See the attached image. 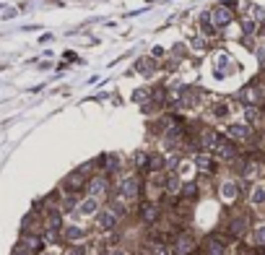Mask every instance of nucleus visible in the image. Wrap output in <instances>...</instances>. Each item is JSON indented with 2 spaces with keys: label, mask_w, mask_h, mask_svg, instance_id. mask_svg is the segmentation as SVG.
<instances>
[{
  "label": "nucleus",
  "mask_w": 265,
  "mask_h": 255,
  "mask_svg": "<svg viewBox=\"0 0 265 255\" xmlns=\"http://www.w3.org/2000/svg\"><path fill=\"white\" fill-rule=\"evenodd\" d=\"M250 229H252V216H250L247 211H234V214L224 222L221 235L229 240V245H234V242H245V240H247Z\"/></svg>",
  "instance_id": "f257e3e1"
},
{
  "label": "nucleus",
  "mask_w": 265,
  "mask_h": 255,
  "mask_svg": "<svg viewBox=\"0 0 265 255\" xmlns=\"http://www.w3.org/2000/svg\"><path fill=\"white\" fill-rule=\"evenodd\" d=\"M143 188H146L143 175H138V172H128V175H122L117 180L114 193H117L120 198H125L128 203H133V201H141L143 198Z\"/></svg>",
  "instance_id": "f03ea898"
},
{
  "label": "nucleus",
  "mask_w": 265,
  "mask_h": 255,
  "mask_svg": "<svg viewBox=\"0 0 265 255\" xmlns=\"http://www.w3.org/2000/svg\"><path fill=\"white\" fill-rule=\"evenodd\" d=\"M200 250L198 237L187 229H177L175 237H172V255H192Z\"/></svg>",
  "instance_id": "7ed1b4c3"
},
{
  "label": "nucleus",
  "mask_w": 265,
  "mask_h": 255,
  "mask_svg": "<svg viewBox=\"0 0 265 255\" xmlns=\"http://www.w3.org/2000/svg\"><path fill=\"white\" fill-rule=\"evenodd\" d=\"M112 190H114L112 177L104 175V172H94V175L88 177V182H86V195H94V198H99V201L109 198Z\"/></svg>",
  "instance_id": "20e7f679"
},
{
  "label": "nucleus",
  "mask_w": 265,
  "mask_h": 255,
  "mask_svg": "<svg viewBox=\"0 0 265 255\" xmlns=\"http://www.w3.org/2000/svg\"><path fill=\"white\" fill-rule=\"evenodd\" d=\"M161 216H164V208H161L159 201H143L138 203V222H141L143 227H156L161 222Z\"/></svg>",
  "instance_id": "39448f33"
},
{
  "label": "nucleus",
  "mask_w": 265,
  "mask_h": 255,
  "mask_svg": "<svg viewBox=\"0 0 265 255\" xmlns=\"http://www.w3.org/2000/svg\"><path fill=\"white\" fill-rule=\"evenodd\" d=\"M211 154L216 156V161H218V164H234V161L242 156V151H239V143L229 141L226 135H221V138H218V143H216V148H213Z\"/></svg>",
  "instance_id": "423d86ee"
},
{
  "label": "nucleus",
  "mask_w": 265,
  "mask_h": 255,
  "mask_svg": "<svg viewBox=\"0 0 265 255\" xmlns=\"http://www.w3.org/2000/svg\"><path fill=\"white\" fill-rule=\"evenodd\" d=\"M234 5H237V3H216V5L211 8V18H213V24H216L218 31L226 29L229 24H234V18H237Z\"/></svg>",
  "instance_id": "0eeeda50"
},
{
  "label": "nucleus",
  "mask_w": 265,
  "mask_h": 255,
  "mask_svg": "<svg viewBox=\"0 0 265 255\" xmlns=\"http://www.w3.org/2000/svg\"><path fill=\"white\" fill-rule=\"evenodd\" d=\"M200 250H203V255H229V240L221 232H213V235L203 240Z\"/></svg>",
  "instance_id": "6e6552de"
},
{
  "label": "nucleus",
  "mask_w": 265,
  "mask_h": 255,
  "mask_svg": "<svg viewBox=\"0 0 265 255\" xmlns=\"http://www.w3.org/2000/svg\"><path fill=\"white\" fill-rule=\"evenodd\" d=\"M120 222H122V219H120L117 214H114L112 208H107V206H104V208H101V211L94 216L96 229H99V232H104V235H109V232H117Z\"/></svg>",
  "instance_id": "1a4fd4ad"
},
{
  "label": "nucleus",
  "mask_w": 265,
  "mask_h": 255,
  "mask_svg": "<svg viewBox=\"0 0 265 255\" xmlns=\"http://www.w3.org/2000/svg\"><path fill=\"white\" fill-rule=\"evenodd\" d=\"M218 198H221L224 203H229V206H234V203L242 198L239 180H234V177H226V180L218 182Z\"/></svg>",
  "instance_id": "9d476101"
},
{
  "label": "nucleus",
  "mask_w": 265,
  "mask_h": 255,
  "mask_svg": "<svg viewBox=\"0 0 265 255\" xmlns=\"http://www.w3.org/2000/svg\"><path fill=\"white\" fill-rule=\"evenodd\" d=\"M192 164H195V172H200V175H216V169H218V161L211 151H195Z\"/></svg>",
  "instance_id": "9b49d317"
},
{
  "label": "nucleus",
  "mask_w": 265,
  "mask_h": 255,
  "mask_svg": "<svg viewBox=\"0 0 265 255\" xmlns=\"http://www.w3.org/2000/svg\"><path fill=\"white\" fill-rule=\"evenodd\" d=\"M86 182H88V177L84 175V172L73 169L71 175H65V180H63V185H60V190H65V193H78V195H84V193H86Z\"/></svg>",
  "instance_id": "f8f14e48"
},
{
  "label": "nucleus",
  "mask_w": 265,
  "mask_h": 255,
  "mask_svg": "<svg viewBox=\"0 0 265 255\" xmlns=\"http://www.w3.org/2000/svg\"><path fill=\"white\" fill-rule=\"evenodd\" d=\"M138 253H141V255H172V245H167L161 237H154V240L141 242Z\"/></svg>",
  "instance_id": "ddd939ff"
},
{
  "label": "nucleus",
  "mask_w": 265,
  "mask_h": 255,
  "mask_svg": "<svg viewBox=\"0 0 265 255\" xmlns=\"http://www.w3.org/2000/svg\"><path fill=\"white\" fill-rule=\"evenodd\" d=\"M101 211V201L94 198V195H81V201H78V208H76V216H96Z\"/></svg>",
  "instance_id": "4468645a"
},
{
  "label": "nucleus",
  "mask_w": 265,
  "mask_h": 255,
  "mask_svg": "<svg viewBox=\"0 0 265 255\" xmlns=\"http://www.w3.org/2000/svg\"><path fill=\"white\" fill-rule=\"evenodd\" d=\"M63 242L65 245H84L86 242V229L81 224H65L63 227Z\"/></svg>",
  "instance_id": "2eb2a0df"
},
{
  "label": "nucleus",
  "mask_w": 265,
  "mask_h": 255,
  "mask_svg": "<svg viewBox=\"0 0 265 255\" xmlns=\"http://www.w3.org/2000/svg\"><path fill=\"white\" fill-rule=\"evenodd\" d=\"M18 245H24V248H26V250H31L34 255H39L44 248H47V245H44V240H42L39 232H26V235H21V242H18Z\"/></svg>",
  "instance_id": "dca6fc26"
},
{
  "label": "nucleus",
  "mask_w": 265,
  "mask_h": 255,
  "mask_svg": "<svg viewBox=\"0 0 265 255\" xmlns=\"http://www.w3.org/2000/svg\"><path fill=\"white\" fill-rule=\"evenodd\" d=\"M179 198L185 201V203H192V201H198L200 198V182L198 180H182V190H179Z\"/></svg>",
  "instance_id": "f3484780"
},
{
  "label": "nucleus",
  "mask_w": 265,
  "mask_h": 255,
  "mask_svg": "<svg viewBox=\"0 0 265 255\" xmlns=\"http://www.w3.org/2000/svg\"><path fill=\"white\" fill-rule=\"evenodd\" d=\"M198 26H200V34L205 39H211V37H218V29L213 24V18H211V10H203V13L198 16Z\"/></svg>",
  "instance_id": "a211bd4d"
},
{
  "label": "nucleus",
  "mask_w": 265,
  "mask_h": 255,
  "mask_svg": "<svg viewBox=\"0 0 265 255\" xmlns=\"http://www.w3.org/2000/svg\"><path fill=\"white\" fill-rule=\"evenodd\" d=\"M26 232H39L42 235V214L29 211L24 219H21V235H26Z\"/></svg>",
  "instance_id": "6ab92c4d"
},
{
  "label": "nucleus",
  "mask_w": 265,
  "mask_h": 255,
  "mask_svg": "<svg viewBox=\"0 0 265 255\" xmlns=\"http://www.w3.org/2000/svg\"><path fill=\"white\" fill-rule=\"evenodd\" d=\"M247 203L252 208H263L265 206V182H255L247 193Z\"/></svg>",
  "instance_id": "aec40b11"
},
{
  "label": "nucleus",
  "mask_w": 265,
  "mask_h": 255,
  "mask_svg": "<svg viewBox=\"0 0 265 255\" xmlns=\"http://www.w3.org/2000/svg\"><path fill=\"white\" fill-rule=\"evenodd\" d=\"M242 112H245V123H247V125L260 128V123H263V118H265V110H263V107H258V104H247Z\"/></svg>",
  "instance_id": "412c9836"
},
{
  "label": "nucleus",
  "mask_w": 265,
  "mask_h": 255,
  "mask_svg": "<svg viewBox=\"0 0 265 255\" xmlns=\"http://www.w3.org/2000/svg\"><path fill=\"white\" fill-rule=\"evenodd\" d=\"M78 201H81L78 193H65V190H60V211H63V214H73L76 208H78Z\"/></svg>",
  "instance_id": "4be33fe9"
},
{
  "label": "nucleus",
  "mask_w": 265,
  "mask_h": 255,
  "mask_svg": "<svg viewBox=\"0 0 265 255\" xmlns=\"http://www.w3.org/2000/svg\"><path fill=\"white\" fill-rule=\"evenodd\" d=\"M247 242H250L252 248H265V222L252 224L250 235H247Z\"/></svg>",
  "instance_id": "5701e85b"
},
{
  "label": "nucleus",
  "mask_w": 265,
  "mask_h": 255,
  "mask_svg": "<svg viewBox=\"0 0 265 255\" xmlns=\"http://www.w3.org/2000/svg\"><path fill=\"white\" fill-rule=\"evenodd\" d=\"M156 68H159V63H156V57H141V60L135 63V71L141 73V76H146V78H151L154 73H156Z\"/></svg>",
  "instance_id": "b1692460"
},
{
  "label": "nucleus",
  "mask_w": 265,
  "mask_h": 255,
  "mask_svg": "<svg viewBox=\"0 0 265 255\" xmlns=\"http://www.w3.org/2000/svg\"><path fill=\"white\" fill-rule=\"evenodd\" d=\"M151 172H164V154L161 151H148V172L146 175H151Z\"/></svg>",
  "instance_id": "393cba45"
},
{
  "label": "nucleus",
  "mask_w": 265,
  "mask_h": 255,
  "mask_svg": "<svg viewBox=\"0 0 265 255\" xmlns=\"http://www.w3.org/2000/svg\"><path fill=\"white\" fill-rule=\"evenodd\" d=\"M211 115L216 120H229V115H232V104H229V102H216L211 107Z\"/></svg>",
  "instance_id": "a878e982"
},
{
  "label": "nucleus",
  "mask_w": 265,
  "mask_h": 255,
  "mask_svg": "<svg viewBox=\"0 0 265 255\" xmlns=\"http://www.w3.org/2000/svg\"><path fill=\"white\" fill-rule=\"evenodd\" d=\"M190 47H192L195 52H205V50H208V39H205L203 34H198V37L190 39Z\"/></svg>",
  "instance_id": "bb28decb"
},
{
  "label": "nucleus",
  "mask_w": 265,
  "mask_h": 255,
  "mask_svg": "<svg viewBox=\"0 0 265 255\" xmlns=\"http://www.w3.org/2000/svg\"><path fill=\"white\" fill-rule=\"evenodd\" d=\"M148 99H151V89H135V94H133V102L143 104V102H148Z\"/></svg>",
  "instance_id": "cd10ccee"
},
{
  "label": "nucleus",
  "mask_w": 265,
  "mask_h": 255,
  "mask_svg": "<svg viewBox=\"0 0 265 255\" xmlns=\"http://www.w3.org/2000/svg\"><path fill=\"white\" fill-rule=\"evenodd\" d=\"M65 255H86V248L84 245H68Z\"/></svg>",
  "instance_id": "c85d7f7f"
},
{
  "label": "nucleus",
  "mask_w": 265,
  "mask_h": 255,
  "mask_svg": "<svg viewBox=\"0 0 265 255\" xmlns=\"http://www.w3.org/2000/svg\"><path fill=\"white\" fill-rule=\"evenodd\" d=\"M10 255H34V253H31V250H26L24 245H16V248H13V253H10Z\"/></svg>",
  "instance_id": "c756f323"
},
{
  "label": "nucleus",
  "mask_w": 265,
  "mask_h": 255,
  "mask_svg": "<svg viewBox=\"0 0 265 255\" xmlns=\"http://www.w3.org/2000/svg\"><path fill=\"white\" fill-rule=\"evenodd\" d=\"M161 55H164V47H154V55H151V57H156V60H159Z\"/></svg>",
  "instance_id": "7c9ffc66"
},
{
  "label": "nucleus",
  "mask_w": 265,
  "mask_h": 255,
  "mask_svg": "<svg viewBox=\"0 0 265 255\" xmlns=\"http://www.w3.org/2000/svg\"><path fill=\"white\" fill-rule=\"evenodd\" d=\"M39 255H55V253H44V250H42V253H39Z\"/></svg>",
  "instance_id": "2f4dec72"
},
{
  "label": "nucleus",
  "mask_w": 265,
  "mask_h": 255,
  "mask_svg": "<svg viewBox=\"0 0 265 255\" xmlns=\"http://www.w3.org/2000/svg\"><path fill=\"white\" fill-rule=\"evenodd\" d=\"M148 3H156V0H148Z\"/></svg>",
  "instance_id": "473e14b6"
},
{
  "label": "nucleus",
  "mask_w": 265,
  "mask_h": 255,
  "mask_svg": "<svg viewBox=\"0 0 265 255\" xmlns=\"http://www.w3.org/2000/svg\"><path fill=\"white\" fill-rule=\"evenodd\" d=\"M263 47H265V42H263Z\"/></svg>",
  "instance_id": "72a5a7b5"
}]
</instances>
